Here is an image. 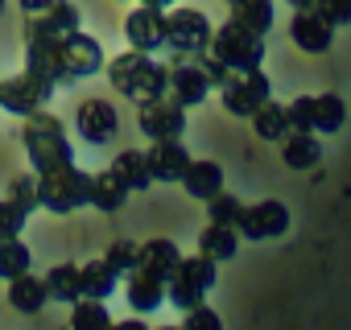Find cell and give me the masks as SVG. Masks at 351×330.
I'll return each mask as SVG.
<instances>
[{
	"label": "cell",
	"mask_w": 351,
	"mask_h": 330,
	"mask_svg": "<svg viewBox=\"0 0 351 330\" xmlns=\"http://www.w3.org/2000/svg\"><path fill=\"white\" fill-rule=\"evenodd\" d=\"M104 75H108L112 91H120V95L132 99L136 107L149 103V99H157V95H165V62H157V58L145 54V50H132V46H128L124 54L108 58Z\"/></svg>",
	"instance_id": "obj_1"
},
{
	"label": "cell",
	"mask_w": 351,
	"mask_h": 330,
	"mask_svg": "<svg viewBox=\"0 0 351 330\" xmlns=\"http://www.w3.org/2000/svg\"><path fill=\"white\" fill-rule=\"evenodd\" d=\"M21 144L29 153V165L42 174V170H54V165H66L75 161V149L66 140V128L54 112H34V116H21Z\"/></svg>",
	"instance_id": "obj_2"
},
{
	"label": "cell",
	"mask_w": 351,
	"mask_h": 330,
	"mask_svg": "<svg viewBox=\"0 0 351 330\" xmlns=\"http://www.w3.org/2000/svg\"><path fill=\"white\" fill-rule=\"evenodd\" d=\"M87 190H91V174H87V170H79L75 161L54 165V170H42V174H38L42 207H46V211H54V215H71V211L87 207Z\"/></svg>",
	"instance_id": "obj_3"
},
{
	"label": "cell",
	"mask_w": 351,
	"mask_h": 330,
	"mask_svg": "<svg viewBox=\"0 0 351 330\" xmlns=\"http://www.w3.org/2000/svg\"><path fill=\"white\" fill-rule=\"evenodd\" d=\"M215 91H219L223 112L236 116V120H252V112H256L265 99H273L269 75H265L261 66H228V75H223V83H219Z\"/></svg>",
	"instance_id": "obj_4"
},
{
	"label": "cell",
	"mask_w": 351,
	"mask_h": 330,
	"mask_svg": "<svg viewBox=\"0 0 351 330\" xmlns=\"http://www.w3.org/2000/svg\"><path fill=\"white\" fill-rule=\"evenodd\" d=\"M211 91H215V83L203 71V50L199 54L169 50V58H165V95L169 99H178L182 107H199Z\"/></svg>",
	"instance_id": "obj_5"
},
{
	"label": "cell",
	"mask_w": 351,
	"mask_h": 330,
	"mask_svg": "<svg viewBox=\"0 0 351 330\" xmlns=\"http://www.w3.org/2000/svg\"><path fill=\"white\" fill-rule=\"evenodd\" d=\"M215 277H219V268H215L211 256H203V252L182 256L178 268H173L169 281H165V301H169V305H178V309H191V305L207 301Z\"/></svg>",
	"instance_id": "obj_6"
},
{
	"label": "cell",
	"mask_w": 351,
	"mask_h": 330,
	"mask_svg": "<svg viewBox=\"0 0 351 330\" xmlns=\"http://www.w3.org/2000/svg\"><path fill=\"white\" fill-rule=\"evenodd\" d=\"M83 29V13L75 0H54L42 13H25V46H58Z\"/></svg>",
	"instance_id": "obj_7"
},
{
	"label": "cell",
	"mask_w": 351,
	"mask_h": 330,
	"mask_svg": "<svg viewBox=\"0 0 351 330\" xmlns=\"http://www.w3.org/2000/svg\"><path fill=\"white\" fill-rule=\"evenodd\" d=\"M289 120L298 132H314V136H330L347 124V103L326 91V95H298L289 103Z\"/></svg>",
	"instance_id": "obj_8"
},
{
	"label": "cell",
	"mask_w": 351,
	"mask_h": 330,
	"mask_svg": "<svg viewBox=\"0 0 351 330\" xmlns=\"http://www.w3.org/2000/svg\"><path fill=\"white\" fill-rule=\"evenodd\" d=\"M211 38H215V25L203 9H191V5L165 9V46L169 50L199 54V50H211Z\"/></svg>",
	"instance_id": "obj_9"
},
{
	"label": "cell",
	"mask_w": 351,
	"mask_h": 330,
	"mask_svg": "<svg viewBox=\"0 0 351 330\" xmlns=\"http://www.w3.org/2000/svg\"><path fill=\"white\" fill-rule=\"evenodd\" d=\"M50 95H54V83L50 79H42L38 71H17V75H9V79H0V107L5 112H13V116H34V112H42L46 103H50Z\"/></svg>",
	"instance_id": "obj_10"
},
{
	"label": "cell",
	"mask_w": 351,
	"mask_h": 330,
	"mask_svg": "<svg viewBox=\"0 0 351 330\" xmlns=\"http://www.w3.org/2000/svg\"><path fill=\"white\" fill-rule=\"evenodd\" d=\"M211 54L223 66H261L265 62V34H252L228 17L211 38Z\"/></svg>",
	"instance_id": "obj_11"
},
{
	"label": "cell",
	"mask_w": 351,
	"mask_h": 330,
	"mask_svg": "<svg viewBox=\"0 0 351 330\" xmlns=\"http://www.w3.org/2000/svg\"><path fill=\"white\" fill-rule=\"evenodd\" d=\"M236 231H240V240H256V244H265V240H281V236L289 231V207L277 203V199L244 203V215H240Z\"/></svg>",
	"instance_id": "obj_12"
},
{
	"label": "cell",
	"mask_w": 351,
	"mask_h": 330,
	"mask_svg": "<svg viewBox=\"0 0 351 330\" xmlns=\"http://www.w3.org/2000/svg\"><path fill=\"white\" fill-rule=\"evenodd\" d=\"M58 62L66 66V75L79 83V79H91V75H99L104 66H108V54H104V46H99V38H91V34H71L66 42H58Z\"/></svg>",
	"instance_id": "obj_13"
},
{
	"label": "cell",
	"mask_w": 351,
	"mask_h": 330,
	"mask_svg": "<svg viewBox=\"0 0 351 330\" xmlns=\"http://www.w3.org/2000/svg\"><path fill=\"white\" fill-rule=\"evenodd\" d=\"M136 124L149 140H165V136H182L186 132V107L178 99H169V95H157L149 103H141L136 112Z\"/></svg>",
	"instance_id": "obj_14"
},
{
	"label": "cell",
	"mask_w": 351,
	"mask_h": 330,
	"mask_svg": "<svg viewBox=\"0 0 351 330\" xmlns=\"http://www.w3.org/2000/svg\"><path fill=\"white\" fill-rule=\"evenodd\" d=\"M75 132L87 140V144H108L116 132H120V112L112 99H83L79 112H75Z\"/></svg>",
	"instance_id": "obj_15"
},
{
	"label": "cell",
	"mask_w": 351,
	"mask_h": 330,
	"mask_svg": "<svg viewBox=\"0 0 351 330\" xmlns=\"http://www.w3.org/2000/svg\"><path fill=\"white\" fill-rule=\"evenodd\" d=\"M124 38H128L132 50H145V54L165 50V9L136 5V9L124 17Z\"/></svg>",
	"instance_id": "obj_16"
},
{
	"label": "cell",
	"mask_w": 351,
	"mask_h": 330,
	"mask_svg": "<svg viewBox=\"0 0 351 330\" xmlns=\"http://www.w3.org/2000/svg\"><path fill=\"white\" fill-rule=\"evenodd\" d=\"M145 157H149V174H153V182H165V186L182 182L186 165H191V149L182 144V136L153 140V144L145 149Z\"/></svg>",
	"instance_id": "obj_17"
},
{
	"label": "cell",
	"mask_w": 351,
	"mask_h": 330,
	"mask_svg": "<svg viewBox=\"0 0 351 330\" xmlns=\"http://www.w3.org/2000/svg\"><path fill=\"white\" fill-rule=\"evenodd\" d=\"M289 42H293L302 54H326L330 42H335V25H330L318 9H298L293 21H289Z\"/></svg>",
	"instance_id": "obj_18"
},
{
	"label": "cell",
	"mask_w": 351,
	"mask_h": 330,
	"mask_svg": "<svg viewBox=\"0 0 351 330\" xmlns=\"http://www.w3.org/2000/svg\"><path fill=\"white\" fill-rule=\"evenodd\" d=\"M124 301L132 305V314H153L161 301H165V281L161 277H153V272H145V268H132L128 277H124Z\"/></svg>",
	"instance_id": "obj_19"
},
{
	"label": "cell",
	"mask_w": 351,
	"mask_h": 330,
	"mask_svg": "<svg viewBox=\"0 0 351 330\" xmlns=\"http://www.w3.org/2000/svg\"><path fill=\"white\" fill-rule=\"evenodd\" d=\"M178 260H182V248L173 240H165V236H153V240H145L136 248V268H145V272H153L161 281H169V272L178 268Z\"/></svg>",
	"instance_id": "obj_20"
},
{
	"label": "cell",
	"mask_w": 351,
	"mask_h": 330,
	"mask_svg": "<svg viewBox=\"0 0 351 330\" xmlns=\"http://www.w3.org/2000/svg\"><path fill=\"white\" fill-rule=\"evenodd\" d=\"M182 190H186L191 199H199V203L215 199V194L223 190V165H219V161H199V157H191L186 174H182Z\"/></svg>",
	"instance_id": "obj_21"
},
{
	"label": "cell",
	"mask_w": 351,
	"mask_h": 330,
	"mask_svg": "<svg viewBox=\"0 0 351 330\" xmlns=\"http://www.w3.org/2000/svg\"><path fill=\"white\" fill-rule=\"evenodd\" d=\"M132 190L120 182V174L112 170H99V174H91V190H87V207H95V211H104V215H112V211H120L124 207V199H128Z\"/></svg>",
	"instance_id": "obj_22"
},
{
	"label": "cell",
	"mask_w": 351,
	"mask_h": 330,
	"mask_svg": "<svg viewBox=\"0 0 351 330\" xmlns=\"http://www.w3.org/2000/svg\"><path fill=\"white\" fill-rule=\"evenodd\" d=\"M281 161L289 165V170H314V165H322V136L293 128L281 140Z\"/></svg>",
	"instance_id": "obj_23"
},
{
	"label": "cell",
	"mask_w": 351,
	"mask_h": 330,
	"mask_svg": "<svg viewBox=\"0 0 351 330\" xmlns=\"http://www.w3.org/2000/svg\"><path fill=\"white\" fill-rule=\"evenodd\" d=\"M252 132L269 144H281L289 132H293V120H289V103H273L265 99L256 112H252Z\"/></svg>",
	"instance_id": "obj_24"
},
{
	"label": "cell",
	"mask_w": 351,
	"mask_h": 330,
	"mask_svg": "<svg viewBox=\"0 0 351 330\" xmlns=\"http://www.w3.org/2000/svg\"><path fill=\"white\" fill-rule=\"evenodd\" d=\"M46 301H50V293H46V277H34V268L9 281V305H13L17 314H38Z\"/></svg>",
	"instance_id": "obj_25"
},
{
	"label": "cell",
	"mask_w": 351,
	"mask_h": 330,
	"mask_svg": "<svg viewBox=\"0 0 351 330\" xmlns=\"http://www.w3.org/2000/svg\"><path fill=\"white\" fill-rule=\"evenodd\" d=\"M236 248H240V231H236L232 223H211V219H207V227H203V236H199V252L211 256L215 264H223V260L236 256Z\"/></svg>",
	"instance_id": "obj_26"
},
{
	"label": "cell",
	"mask_w": 351,
	"mask_h": 330,
	"mask_svg": "<svg viewBox=\"0 0 351 330\" xmlns=\"http://www.w3.org/2000/svg\"><path fill=\"white\" fill-rule=\"evenodd\" d=\"M112 170L120 174V182H124L128 190H149V186H153L145 149H120V153L112 157Z\"/></svg>",
	"instance_id": "obj_27"
},
{
	"label": "cell",
	"mask_w": 351,
	"mask_h": 330,
	"mask_svg": "<svg viewBox=\"0 0 351 330\" xmlns=\"http://www.w3.org/2000/svg\"><path fill=\"white\" fill-rule=\"evenodd\" d=\"M46 293H50V301L75 305L83 297V268L79 264H54L46 272Z\"/></svg>",
	"instance_id": "obj_28"
},
{
	"label": "cell",
	"mask_w": 351,
	"mask_h": 330,
	"mask_svg": "<svg viewBox=\"0 0 351 330\" xmlns=\"http://www.w3.org/2000/svg\"><path fill=\"white\" fill-rule=\"evenodd\" d=\"M232 21L252 34H269L277 21V0H232Z\"/></svg>",
	"instance_id": "obj_29"
},
{
	"label": "cell",
	"mask_w": 351,
	"mask_h": 330,
	"mask_svg": "<svg viewBox=\"0 0 351 330\" xmlns=\"http://www.w3.org/2000/svg\"><path fill=\"white\" fill-rule=\"evenodd\" d=\"M79 268H83V297L108 301V297L120 289V272H116L104 256H95V260H87V264H79Z\"/></svg>",
	"instance_id": "obj_30"
},
{
	"label": "cell",
	"mask_w": 351,
	"mask_h": 330,
	"mask_svg": "<svg viewBox=\"0 0 351 330\" xmlns=\"http://www.w3.org/2000/svg\"><path fill=\"white\" fill-rule=\"evenodd\" d=\"M34 268V252L21 236H9V240H0V281H13L21 272Z\"/></svg>",
	"instance_id": "obj_31"
},
{
	"label": "cell",
	"mask_w": 351,
	"mask_h": 330,
	"mask_svg": "<svg viewBox=\"0 0 351 330\" xmlns=\"http://www.w3.org/2000/svg\"><path fill=\"white\" fill-rule=\"evenodd\" d=\"M71 326L75 330H99V326H116V318L108 314V301L99 297H79L71 305Z\"/></svg>",
	"instance_id": "obj_32"
},
{
	"label": "cell",
	"mask_w": 351,
	"mask_h": 330,
	"mask_svg": "<svg viewBox=\"0 0 351 330\" xmlns=\"http://www.w3.org/2000/svg\"><path fill=\"white\" fill-rule=\"evenodd\" d=\"M240 215H244V203L236 199V194H228V190H219L215 199H207V219L211 223H240Z\"/></svg>",
	"instance_id": "obj_33"
},
{
	"label": "cell",
	"mask_w": 351,
	"mask_h": 330,
	"mask_svg": "<svg viewBox=\"0 0 351 330\" xmlns=\"http://www.w3.org/2000/svg\"><path fill=\"white\" fill-rule=\"evenodd\" d=\"M25 223H29V211L17 203V199H0V240H9V236H21L25 231Z\"/></svg>",
	"instance_id": "obj_34"
},
{
	"label": "cell",
	"mask_w": 351,
	"mask_h": 330,
	"mask_svg": "<svg viewBox=\"0 0 351 330\" xmlns=\"http://www.w3.org/2000/svg\"><path fill=\"white\" fill-rule=\"evenodd\" d=\"M9 199H17L29 215L42 207V194H38V170H29V174H17L13 182H9Z\"/></svg>",
	"instance_id": "obj_35"
},
{
	"label": "cell",
	"mask_w": 351,
	"mask_h": 330,
	"mask_svg": "<svg viewBox=\"0 0 351 330\" xmlns=\"http://www.w3.org/2000/svg\"><path fill=\"white\" fill-rule=\"evenodd\" d=\"M136 248H141V244H132V240H116V244L104 252V260H108L120 277H128V272L136 268Z\"/></svg>",
	"instance_id": "obj_36"
},
{
	"label": "cell",
	"mask_w": 351,
	"mask_h": 330,
	"mask_svg": "<svg viewBox=\"0 0 351 330\" xmlns=\"http://www.w3.org/2000/svg\"><path fill=\"white\" fill-rule=\"evenodd\" d=\"M182 326H186V330H199V326H207V330H219V326H223V318H219L211 305H203V301H199V305L182 309Z\"/></svg>",
	"instance_id": "obj_37"
},
{
	"label": "cell",
	"mask_w": 351,
	"mask_h": 330,
	"mask_svg": "<svg viewBox=\"0 0 351 330\" xmlns=\"http://www.w3.org/2000/svg\"><path fill=\"white\" fill-rule=\"evenodd\" d=\"M318 13L339 29V25H351V0H318Z\"/></svg>",
	"instance_id": "obj_38"
},
{
	"label": "cell",
	"mask_w": 351,
	"mask_h": 330,
	"mask_svg": "<svg viewBox=\"0 0 351 330\" xmlns=\"http://www.w3.org/2000/svg\"><path fill=\"white\" fill-rule=\"evenodd\" d=\"M50 5H54V0H21L25 13H42V9H50Z\"/></svg>",
	"instance_id": "obj_39"
},
{
	"label": "cell",
	"mask_w": 351,
	"mask_h": 330,
	"mask_svg": "<svg viewBox=\"0 0 351 330\" xmlns=\"http://www.w3.org/2000/svg\"><path fill=\"white\" fill-rule=\"evenodd\" d=\"M285 5L298 13V9H318V0H285Z\"/></svg>",
	"instance_id": "obj_40"
},
{
	"label": "cell",
	"mask_w": 351,
	"mask_h": 330,
	"mask_svg": "<svg viewBox=\"0 0 351 330\" xmlns=\"http://www.w3.org/2000/svg\"><path fill=\"white\" fill-rule=\"evenodd\" d=\"M141 5H153V9H173V0H141Z\"/></svg>",
	"instance_id": "obj_41"
},
{
	"label": "cell",
	"mask_w": 351,
	"mask_h": 330,
	"mask_svg": "<svg viewBox=\"0 0 351 330\" xmlns=\"http://www.w3.org/2000/svg\"><path fill=\"white\" fill-rule=\"evenodd\" d=\"M0 13H5V0H0Z\"/></svg>",
	"instance_id": "obj_42"
},
{
	"label": "cell",
	"mask_w": 351,
	"mask_h": 330,
	"mask_svg": "<svg viewBox=\"0 0 351 330\" xmlns=\"http://www.w3.org/2000/svg\"><path fill=\"white\" fill-rule=\"evenodd\" d=\"M228 5H232V0H228Z\"/></svg>",
	"instance_id": "obj_43"
}]
</instances>
